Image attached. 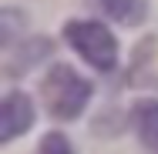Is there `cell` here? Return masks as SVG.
<instances>
[{
  "label": "cell",
  "mask_w": 158,
  "mask_h": 154,
  "mask_svg": "<svg viewBox=\"0 0 158 154\" xmlns=\"http://www.w3.org/2000/svg\"><path fill=\"white\" fill-rule=\"evenodd\" d=\"M37 154H74V151H71V144H67V137H64V134L51 131V134H44V141H40Z\"/></svg>",
  "instance_id": "7"
},
{
  "label": "cell",
  "mask_w": 158,
  "mask_h": 154,
  "mask_svg": "<svg viewBox=\"0 0 158 154\" xmlns=\"http://www.w3.org/2000/svg\"><path fill=\"white\" fill-rule=\"evenodd\" d=\"M98 3L111 20H118L125 27H138L148 17V0H98Z\"/></svg>",
  "instance_id": "5"
},
{
  "label": "cell",
  "mask_w": 158,
  "mask_h": 154,
  "mask_svg": "<svg viewBox=\"0 0 158 154\" xmlns=\"http://www.w3.org/2000/svg\"><path fill=\"white\" fill-rule=\"evenodd\" d=\"M135 127L141 144L152 154H158V101H138L135 104Z\"/></svg>",
  "instance_id": "4"
},
{
  "label": "cell",
  "mask_w": 158,
  "mask_h": 154,
  "mask_svg": "<svg viewBox=\"0 0 158 154\" xmlns=\"http://www.w3.org/2000/svg\"><path fill=\"white\" fill-rule=\"evenodd\" d=\"M67 44L91 64L94 70H111L114 57H118V40L111 37V30L98 20H71L64 27Z\"/></svg>",
  "instance_id": "2"
},
{
  "label": "cell",
  "mask_w": 158,
  "mask_h": 154,
  "mask_svg": "<svg viewBox=\"0 0 158 154\" xmlns=\"http://www.w3.org/2000/svg\"><path fill=\"white\" fill-rule=\"evenodd\" d=\"M47 54H51L47 40H31L27 47L17 50V61H7V74H24V70H31L34 64H40Z\"/></svg>",
  "instance_id": "6"
},
{
  "label": "cell",
  "mask_w": 158,
  "mask_h": 154,
  "mask_svg": "<svg viewBox=\"0 0 158 154\" xmlns=\"http://www.w3.org/2000/svg\"><path fill=\"white\" fill-rule=\"evenodd\" d=\"M34 124V104L27 94L10 91L0 101V141H14Z\"/></svg>",
  "instance_id": "3"
},
{
  "label": "cell",
  "mask_w": 158,
  "mask_h": 154,
  "mask_svg": "<svg viewBox=\"0 0 158 154\" xmlns=\"http://www.w3.org/2000/svg\"><path fill=\"white\" fill-rule=\"evenodd\" d=\"M40 91H44V104H47L51 117H57V121H74L91 101V84L67 64H54L47 70Z\"/></svg>",
  "instance_id": "1"
}]
</instances>
